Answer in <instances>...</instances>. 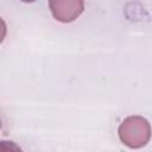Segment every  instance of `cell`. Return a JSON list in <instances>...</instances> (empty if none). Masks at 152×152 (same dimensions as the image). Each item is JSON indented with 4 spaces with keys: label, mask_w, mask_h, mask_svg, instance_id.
Returning <instances> with one entry per match:
<instances>
[{
    "label": "cell",
    "mask_w": 152,
    "mask_h": 152,
    "mask_svg": "<svg viewBox=\"0 0 152 152\" xmlns=\"http://www.w3.org/2000/svg\"><path fill=\"white\" fill-rule=\"evenodd\" d=\"M118 134L121 142L127 147L141 148L151 139V125L142 116H128L120 124Z\"/></svg>",
    "instance_id": "1"
},
{
    "label": "cell",
    "mask_w": 152,
    "mask_h": 152,
    "mask_svg": "<svg viewBox=\"0 0 152 152\" xmlns=\"http://www.w3.org/2000/svg\"><path fill=\"white\" fill-rule=\"evenodd\" d=\"M0 152H23V150L11 140H1L0 141Z\"/></svg>",
    "instance_id": "3"
},
{
    "label": "cell",
    "mask_w": 152,
    "mask_h": 152,
    "mask_svg": "<svg viewBox=\"0 0 152 152\" xmlns=\"http://www.w3.org/2000/svg\"><path fill=\"white\" fill-rule=\"evenodd\" d=\"M53 18L61 23H70L75 20L84 8L81 0H52L49 2Z\"/></svg>",
    "instance_id": "2"
}]
</instances>
